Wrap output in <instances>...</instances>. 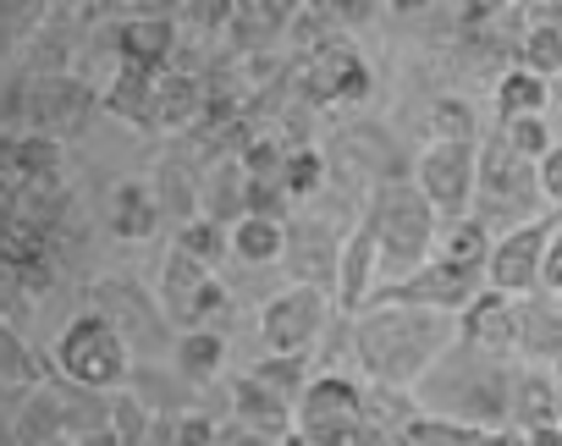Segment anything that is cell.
<instances>
[{
	"label": "cell",
	"mask_w": 562,
	"mask_h": 446,
	"mask_svg": "<svg viewBox=\"0 0 562 446\" xmlns=\"http://www.w3.org/2000/svg\"><path fill=\"white\" fill-rule=\"evenodd\" d=\"M452 331L458 325L447 315H430V309H375L359 325V353H364L375 380L403 386V380L430 369V358L452 342Z\"/></svg>",
	"instance_id": "6da1fadb"
},
{
	"label": "cell",
	"mask_w": 562,
	"mask_h": 446,
	"mask_svg": "<svg viewBox=\"0 0 562 446\" xmlns=\"http://www.w3.org/2000/svg\"><path fill=\"white\" fill-rule=\"evenodd\" d=\"M370 232H375V271L386 276H414L425 260H430V238H436V215L430 204L419 198V187L397 182L375 198V215H370Z\"/></svg>",
	"instance_id": "7a4b0ae2"
},
{
	"label": "cell",
	"mask_w": 562,
	"mask_h": 446,
	"mask_svg": "<svg viewBox=\"0 0 562 446\" xmlns=\"http://www.w3.org/2000/svg\"><path fill=\"white\" fill-rule=\"evenodd\" d=\"M299 435L310 446H353L359 424H364V397L353 380L342 375H315L304 391H299V413H293Z\"/></svg>",
	"instance_id": "3957f363"
},
{
	"label": "cell",
	"mask_w": 562,
	"mask_h": 446,
	"mask_svg": "<svg viewBox=\"0 0 562 446\" xmlns=\"http://www.w3.org/2000/svg\"><path fill=\"white\" fill-rule=\"evenodd\" d=\"M485 293V271H463L447 260H425L414 276L392 282L381 293V309H430V315H463Z\"/></svg>",
	"instance_id": "277c9868"
},
{
	"label": "cell",
	"mask_w": 562,
	"mask_h": 446,
	"mask_svg": "<svg viewBox=\"0 0 562 446\" xmlns=\"http://www.w3.org/2000/svg\"><path fill=\"white\" fill-rule=\"evenodd\" d=\"M414 187H419V198L430 204V215L463 220V209L474 204V144L430 138V149L419 155Z\"/></svg>",
	"instance_id": "5b68a950"
},
{
	"label": "cell",
	"mask_w": 562,
	"mask_h": 446,
	"mask_svg": "<svg viewBox=\"0 0 562 446\" xmlns=\"http://www.w3.org/2000/svg\"><path fill=\"white\" fill-rule=\"evenodd\" d=\"M474 193H480V227L496 215H524L535 204V165L518 160L502 138H491L485 149H474Z\"/></svg>",
	"instance_id": "8992f818"
},
{
	"label": "cell",
	"mask_w": 562,
	"mask_h": 446,
	"mask_svg": "<svg viewBox=\"0 0 562 446\" xmlns=\"http://www.w3.org/2000/svg\"><path fill=\"white\" fill-rule=\"evenodd\" d=\"M326 325V293L321 287H288L276 293L259 315V342L276 353V358H304L315 347Z\"/></svg>",
	"instance_id": "52a82bcc"
},
{
	"label": "cell",
	"mask_w": 562,
	"mask_h": 446,
	"mask_svg": "<svg viewBox=\"0 0 562 446\" xmlns=\"http://www.w3.org/2000/svg\"><path fill=\"white\" fill-rule=\"evenodd\" d=\"M56 358H61V369H67L78 386H116V380L127 375V347H122L116 325L100 320V315L67 325Z\"/></svg>",
	"instance_id": "ba28073f"
},
{
	"label": "cell",
	"mask_w": 562,
	"mask_h": 446,
	"mask_svg": "<svg viewBox=\"0 0 562 446\" xmlns=\"http://www.w3.org/2000/svg\"><path fill=\"white\" fill-rule=\"evenodd\" d=\"M557 232V220H524V227H513L502 243H491L485 254V287L502 293V298H524L535 293V276H540V254Z\"/></svg>",
	"instance_id": "9c48e42d"
},
{
	"label": "cell",
	"mask_w": 562,
	"mask_h": 446,
	"mask_svg": "<svg viewBox=\"0 0 562 446\" xmlns=\"http://www.w3.org/2000/svg\"><path fill=\"white\" fill-rule=\"evenodd\" d=\"M304 83H310L315 100H364L370 94V67L353 45H321Z\"/></svg>",
	"instance_id": "30bf717a"
},
{
	"label": "cell",
	"mask_w": 562,
	"mask_h": 446,
	"mask_svg": "<svg viewBox=\"0 0 562 446\" xmlns=\"http://www.w3.org/2000/svg\"><path fill=\"white\" fill-rule=\"evenodd\" d=\"M458 331H463V342H469V347H480V353H507V347H513V336H518V304L485 287V293L463 309Z\"/></svg>",
	"instance_id": "8fae6325"
},
{
	"label": "cell",
	"mask_w": 562,
	"mask_h": 446,
	"mask_svg": "<svg viewBox=\"0 0 562 446\" xmlns=\"http://www.w3.org/2000/svg\"><path fill=\"white\" fill-rule=\"evenodd\" d=\"M562 413V397L546 375H518L513 380V402H507V419H518V430H540V424H557Z\"/></svg>",
	"instance_id": "7c38bea8"
},
{
	"label": "cell",
	"mask_w": 562,
	"mask_h": 446,
	"mask_svg": "<svg viewBox=\"0 0 562 446\" xmlns=\"http://www.w3.org/2000/svg\"><path fill=\"white\" fill-rule=\"evenodd\" d=\"M122 56H127V67L160 72L166 56H171V23H160V18H138V23H127V28H122Z\"/></svg>",
	"instance_id": "4fadbf2b"
},
{
	"label": "cell",
	"mask_w": 562,
	"mask_h": 446,
	"mask_svg": "<svg viewBox=\"0 0 562 446\" xmlns=\"http://www.w3.org/2000/svg\"><path fill=\"white\" fill-rule=\"evenodd\" d=\"M546 100H551V89H546L535 72H524V67L502 72V83H496V116H502V122H518V116H546Z\"/></svg>",
	"instance_id": "5bb4252c"
},
{
	"label": "cell",
	"mask_w": 562,
	"mask_h": 446,
	"mask_svg": "<svg viewBox=\"0 0 562 446\" xmlns=\"http://www.w3.org/2000/svg\"><path fill=\"white\" fill-rule=\"evenodd\" d=\"M513 347H524L529 358H557L562 353V315L546 304H518V336Z\"/></svg>",
	"instance_id": "9a60e30c"
},
{
	"label": "cell",
	"mask_w": 562,
	"mask_h": 446,
	"mask_svg": "<svg viewBox=\"0 0 562 446\" xmlns=\"http://www.w3.org/2000/svg\"><path fill=\"white\" fill-rule=\"evenodd\" d=\"M281 220H259V215H243L237 227L226 232V249H237V260H248V265H270L276 254H281Z\"/></svg>",
	"instance_id": "2e32d148"
},
{
	"label": "cell",
	"mask_w": 562,
	"mask_h": 446,
	"mask_svg": "<svg viewBox=\"0 0 562 446\" xmlns=\"http://www.w3.org/2000/svg\"><path fill=\"white\" fill-rule=\"evenodd\" d=\"M237 419L243 424H254V430H265V435H281V430H288L293 424V413H288V402H281V397H270L259 380H237Z\"/></svg>",
	"instance_id": "e0dca14e"
},
{
	"label": "cell",
	"mask_w": 562,
	"mask_h": 446,
	"mask_svg": "<svg viewBox=\"0 0 562 446\" xmlns=\"http://www.w3.org/2000/svg\"><path fill=\"white\" fill-rule=\"evenodd\" d=\"M111 220H116L122 238H149L155 220H160L155 193H149L144 182H122V187H116V204H111Z\"/></svg>",
	"instance_id": "ac0fdd59"
},
{
	"label": "cell",
	"mask_w": 562,
	"mask_h": 446,
	"mask_svg": "<svg viewBox=\"0 0 562 446\" xmlns=\"http://www.w3.org/2000/svg\"><path fill=\"white\" fill-rule=\"evenodd\" d=\"M370 276H375V232H370V220L353 232L348 254H342V304L359 309L364 293H370Z\"/></svg>",
	"instance_id": "d6986e66"
},
{
	"label": "cell",
	"mask_w": 562,
	"mask_h": 446,
	"mask_svg": "<svg viewBox=\"0 0 562 446\" xmlns=\"http://www.w3.org/2000/svg\"><path fill=\"white\" fill-rule=\"evenodd\" d=\"M485 254H491V232L480 227L474 215H463V220H452V227H447V238H441V254H436V260L463 265V271H485Z\"/></svg>",
	"instance_id": "ffe728a7"
},
{
	"label": "cell",
	"mask_w": 562,
	"mask_h": 446,
	"mask_svg": "<svg viewBox=\"0 0 562 446\" xmlns=\"http://www.w3.org/2000/svg\"><path fill=\"white\" fill-rule=\"evenodd\" d=\"M221 358H226V342H221L215 325H210V331H182L177 364H182L188 380H215V375H221Z\"/></svg>",
	"instance_id": "44dd1931"
},
{
	"label": "cell",
	"mask_w": 562,
	"mask_h": 446,
	"mask_svg": "<svg viewBox=\"0 0 562 446\" xmlns=\"http://www.w3.org/2000/svg\"><path fill=\"white\" fill-rule=\"evenodd\" d=\"M518 67L535 72L540 83H551V78L562 72V28H551V23L535 18V28H529L524 45H518Z\"/></svg>",
	"instance_id": "7402d4cb"
},
{
	"label": "cell",
	"mask_w": 562,
	"mask_h": 446,
	"mask_svg": "<svg viewBox=\"0 0 562 446\" xmlns=\"http://www.w3.org/2000/svg\"><path fill=\"white\" fill-rule=\"evenodd\" d=\"M480 435H485V430H474V424H463V419H441V413H436V419L425 413V419H408V424H403V441H408V446H480Z\"/></svg>",
	"instance_id": "603a6c76"
},
{
	"label": "cell",
	"mask_w": 562,
	"mask_h": 446,
	"mask_svg": "<svg viewBox=\"0 0 562 446\" xmlns=\"http://www.w3.org/2000/svg\"><path fill=\"white\" fill-rule=\"evenodd\" d=\"M276 182H281V193H288V198H310V193H321V182H326V160H321V149H288V155H281Z\"/></svg>",
	"instance_id": "cb8c5ba5"
},
{
	"label": "cell",
	"mask_w": 562,
	"mask_h": 446,
	"mask_svg": "<svg viewBox=\"0 0 562 446\" xmlns=\"http://www.w3.org/2000/svg\"><path fill=\"white\" fill-rule=\"evenodd\" d=\"M155 83H160V72L122 67V78H116V89H111V111H122V116H133V122H149V111H155Z\"/></svg>",
	"instance_id": "d4e9b609"
},
{
	"label": "cell",
	"mask_w": 562,
	"mask_h": 446,
	"mask_svg": "<svg viewBox=\"0 0 562 446\" xmlns=\"http://www.w3.org/2000/svg\"><path fill=\"white\" fill-rule=\"evenodd\" d=\"M193 111H199V89H193L188 78H160V83H155V111H149V122L182 127Z\"/></svg>",
	"instance_id": "484cf974"
},
{
	"label": "cell",
	"mask_w": 562,
	"mask_h": 446,
	"mask_svg": "<svg viewBox=\"0 0 562 446\" xmlns=\"http://www.w3.org/2000/svg\"><path fill=\"white\" fill-rule=\"evenodd\" d=\"M204 282H210V271H204V265H193L188 254H171V260H166V304H171V315H177V320L188 315V304L199 298V287H204Z\"/></svg>",
	"instance_id": "4316f807"
},
{
	"label": "cell",
	"mask_w": 562,
	"mask_h": 446,
	"mask_svg": "<svg viewBox=\"0 0 562 446\" xmlns=\"http://www.w3.org/2000/svg\"><path fill=\"white\" fill-rule=\"evenodd\" d=\"M248 380H259V386H265L270 397H281V402H293V397L304 391V358H276V353H265Z\"/></svg>",
	"instance_id": "83f0119b"
},
{
	"label": "cell",
	"mask_w": 562,
	"mask_h": 446,
	"mask_svg": "<svg viewBox=\"0 0 562 446\" xmlns=\"http://www.w3.org/2000/svg\"><path fill=\"white\" fill-rule=\"evenodd\" d=\"M177 254H188L193 265L210 271V265L226 254V227H215V220H188L182 238H177Z\"/></svg>",
	"instance_id": "f1b7e54d"
},
{
	"label": "cell",
	"mask_w": 562,
	"mask_h": 446,
	"mask_svg": "<svg viewBox=\"0 0 562 446\" xmlns=\"http://www.w3.org/2000/svg\"><path fill=\"white\" fill-rule=\"evenodd\" d=\"M496 138H502V144H507V149H513L518 160H529V165H535V160H540V155L551 149L546 116H518V122H502V133H496Z\"/></svg>",
	"instance_id": "f546056e"
},
{
	"label": "cell",
	"mask_w": 562,
	"mask_h": 446,
	"mask_svg": "<svg viewBox=\"0 0 562 446\" xmlns=\"http://www.w3.org/2000/svg\"><path fill=\"white\" fill-rule=\"evenodd\" d=\"M204 220H215V227H221V220H232V227L243 220V171L237 165H221L215 171V182H210V215Z\"/></svg>",
	"instance_id": "4dcf8cb0"
},
{
	"label": "cell",
	"mask_w": 562,
	"mask_h": 446,
	"mask_svg": "<svg viewBox=\"0 0 562 446\" xmlns=\"http://www.w3.org/2000/svg\"><path fill=\"white\" fill-rule=\"evenodd\" d=\"M436 138L474 144V116H469V105H458V100H441V105H436Z\"/></svg>",
	"instance_id": "1f68e13d"
},
{
	"label": "cell",
	"mask_w": 562,
	"mask_h": 446,
	"mask_svg": "<svg viewBox=\"0 0 562 446\" xmlns=\"http://www.w3.org/2000/svg\"><path fill=\"white\" fill-rule=\"evenodd\" d=\"M535 193L562 204V144H551L540 160H535Z\"/></svg>",
	"instance_id": "d6a6232c"
},
{
	"label": "cell",
	"mask_w": 562,
	"mask_h": 446,
	"mask_svg": "<svg viewBox=\"0 0 562 446\" xmlns=\"http://www.w3.org/2000/svg\"><path fill=\"white\" fill-rule=\"evenodd\" d=\"M12 155H18V165H23L29 176H50V171H56V149H50L45 138H23Z\"/></svg>",
	"instance_id": "836d02e7"
},
{
	"label": "cell",
	"mask_w": 562,
	"mask_h": 446,
	"mask_svg": "<svg viewBox=\"0 0 562 446\" xmlns=\"http://www.w3.org/2000/svg\"><path fill=\"white\" fill-rule=\"evenodd\" d=\"M540 293H562V232H551L546 254H540V276H535Z\"/></svg>",
	"instance_id": "e575fe53"
},
{
	"label": "cell",
	"mask_w": 562,
	"mask_h": 446,
	"mask_svg": "<svg viewBox=\"0 0 562 446\" xmlns=\"http://www.w3.org/2000/svg\"><path fill=\"white\" fill-rule=\"evenodd\" d=\"M177 441H182V446H215V424H210L204 413H188L182 430H177Z\"/></svg>",
	"instance_id": "d590c367"
},
{
	"label": "cell",
	"mask_w": 562,
	"mask_h": 446,
	"mask_svg": "<svg viewBox=\"0 0 562 446\" xmlns=\"http://www.w3.org/2000/svg\"><path fill=\"white\" fill-rule=\"evenodd\" d=\"M524 446H562V430H557V424H540V430H524Z\"/></svg>",
	"instance_id": "8d00e7d4"
},
{
	"label": "cell",
	"mask_w": 562,
	"mask_h": 446,
	"mask_svg": "<svg viewBox=\"0 0 562 446\" xmlns=\"http://www.w3.org/2000/svg\"><path fill=\"white\" fill-rule=\"evenodd\" d=\"M480 446H524V435H513V430H485Z\"/></svg>",
	"instance_id": "74e56055"
},
{
	"label": "cell",
	"mask_w": 562,
	"mask_h": 446,
	"mask_svg": "<svg viewBox=\"0 0 562 446\" xmlns=\"http://www.w3.org/2000/svg\"><path fill=\"white\" fill-rule=\"evenodd\" d=\"M353 446H392L381 430H370V424H359V435H353Z\"/></svg>",
	"instance_id": "f35d334b"
},
{
	"label": "cell",
	"mask_w": 562,
	"mask_h": 446,
	"mask_svg": "<svg viewBox=\"0 0 562 446\" xmlns=\"http://www.w3.org/2000/svg\"><path fill=\"white\" fill-rule=\"evenodd\" d=\"M551 364H557V380H562V353H557V358H551Z\"/></svg>",
	"instance_id": "ab89813d"
},
{
	"label": "cell",
	"mask_w": 562,
	"mask_h": 446,
	"mask_svg": "<svg viewBox=\"0 0 562 446\" xmlns=\"http://www.w3.org/2000/svg\"><path fill=\"white\" fill-rule=\"evenodd\" d=\"M94 446H111V435H100V441H94Z\"/></svg>",
	"instance_id": "60d3db41"
},
{
	"label": "cell",
	"mask_w": 562,
	"mask_h": 446,
	"mask_svg": "<svg viewBox=\"0 0 562 446\" xmlns=\"http://www.w3.org/2000/svg\"><path fill=\"white\" fill-rule=\"evenodd\" d=\"M557 430H562V413H557Z\"/></svg>",
	"instance_id": "b9f144b4"
},
{
	"label": "cell",
	"mask_w": 562,
	"mask_h": 446,
	"mask_svg": "<svg viewBox=\"0 0 562 446\" xmlns=\"http://www.w3.org/2000/svg\"><path fill=\"white\" fill-rule=\"evenodd\" d=\"M557 78H562V72H557Z\"/></svg>",
	"instance_id": "7bdbcfd3"
}]
</instances>
